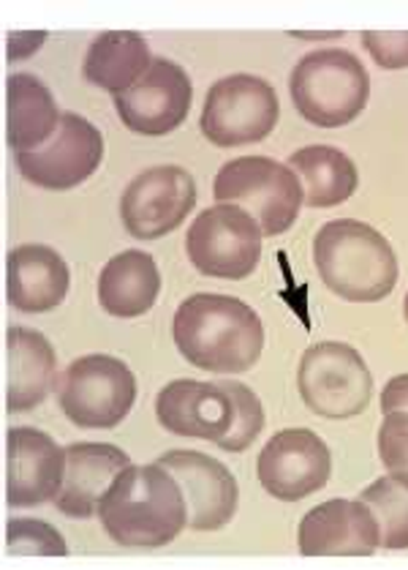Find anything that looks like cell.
<instances>
[{
  "mask_svg": "<svg viewBox=\"0 0 408 570\" xmlns=\"http://www.w3.org/2000/svg\"><path fill=\"white\" fill-rule=\"evenodd\" d=\"M156 417L169 434L216 442L221 451L242 453L265 429V407L237 380H175L156 399Z\"/></svg>",
  "mask_w": 408,
  "mask_h": 570,
  "instance_id": "1",
  "label": "cell"
},
{
  "mask_svg": "<svg viewBox=\"0 0 408 570\" xmlns=\"http://www.w3.org/2000/svg\"><path fill=\"white\" fill-rule=\"evenodd\" d=\"M172 336L180 355L207 374H246L265 350V325L256 308L231 295L199 293L175 312Z\"/></svg>",
  "mask_w": 408,
  "mask_h": 570,
  "instance_id": "2",
  "label": "cell"
},
{
  "mask_svg": "<svg viewBox=\"0 0 408 570\" xmlns=\"http://www.w3.org/2000/svg\"><path fill=\"white\" fill-rule=\"evenodd\" d=\"M103 532L126 549H161L188 527L178 478L163 464H128L99 502Z\"/></svg>",
  "mask_w": 408,
  "mask_h": 570,
  "instance_id": "3",
  "label": "cell"
},
{
  "mask_svg": "<svg viewBox=\"0 0 408 570\" xmlns=\"http://www.w3.org/2000/svg\"><path fill=\"white\" fill-rule=\"evenodd\" d=\"M314 265L325 287L349 303H379L398 284L392 244L357 218H332L316 233Z\"/></svg>",
  "mask_w": 408,
  "mask_h": 570,
  "instance_id": "4",
  "label": "cell"
},
{
  "mask_svg": "<svg viewBox=\"0 0 408 570\" xmlns=\"http://www.w3.org/2000/svg\"><path fill=\"white\" fill-rule=\"evenodd\" d=\"M289 94L297 112L319 129H340L365 112L370 77L355 52L340 47L308 52L291 69Z\"/></svg>",
  "mask_w": 408,
  "mask_h": 570,
  "instance_id": "5",
  "label": "cell"
},
{
  "mask_svg": "<svg viewBox=\"0 0 408 570\" xmlns=\"http://www.w3.org/2000/svg\"><path fill=\"white\" fill-rule=\"evenodd\" d=\"M212 197L218 205H237L251 214L267 238L295 227L300 208L306 205L300 178L286 164L267 156H242L223 164L212 184Z\"/></svg>",
  "mask_w": 408,
  "mask_h": 570,
  "instance_id": "6",
  "label": "cell"
},
{
  "mask_svg": "<svg viewBox=\"0 0 408 570\" xmlns=\"http://www.w3.org/2000/svg\"><path fill=\"white\" fill-rule=\"evenodd\" d=\"M63 415L79 429H115L137 402V377L115 355H82L54 382Z\"/></svg>",
  "mask_w": 408,
  "mask_h": 570,
  "instance_id": "7",
  "label": "cell"
},
{
  "mask_svg": "<svg viewBox=\"0 0 408 570\" xmlns=\"http://www.w3.org/2000/svg\"><path fill=\"white\" fill-rule=\"evenodd\" d=\"M297 387L310 412L327 421H349L368 410L374 374L351 344L319 342L302 355Z\"/></svg>",
  "mask_w": 408,
  "mask_h": 570,
  "instance_id": "8",
  "label": "cell"
},
{
  "mask_svg": "<svg viewBox=\"0 0 408 570\" xmlns=\"http://www.w3.org/2000/svg\"><path fill=\"white\" fill-rule=\"evenodd\" d=\"M281 101L270 82L253 75L223 77L207 90L199 129L218 148H240L272 135Z\"/></svg>",
  "mask_w": 408,
  "mask_h": 570,
  "instance_id": "9",
  "label": "cell"
},
{
  "mask_svg": "<svg viewBox=\"0 0 408 570\" xmlns=\"http://www.w3.org/2000/svg\"><path fill=\"white\" fill-rule=\"evenodd\" d=\"M261 227L237 205H212L193 218L186 254L202 276L240 282L261 263Z\"/></svg>",
  "mask_w": 408,
  "mask_h": 570,
  "instance_id": "10",
  "label": "cell"
},
{
  "mask_svg": "<svg viewBox=\"0 0 408 570\" xmlns=\"http://www.w3.org/2000/svg\"><path fill=\"white\" fill-rule=\"evenodd\" d=\"M197 205V184L191 173L175 164H161L139 173L120 199V218L131 238L158 240L175 233Z\"/></svg>",
  "mask_w": 408,
  "mask_h": 570,
  "instance_id": "11",
  "label": "cell"
},
{
  "mask_svg": "<svg viewBox=\"0 0 408 570\" xmlns=\"http://www.w3.org/2000/svg\"><path fill=\"white\" fill-rule=\"evenodd\" d=\"M256 475L270 497L300 502L327 487L332 475V453L310 429H283L261 448Z\"/></svg>",
  "mask_w": 408,
  "mask_h": 570,
  "instance_id": "12",
  "label": "cell"
},
{
  "mask_svg": "<svg viewBox=\"0 0 408 570\" xmlns=\"http://www.w3.org/2000/svg\"><path fill=\"white\" fill-rule=\"evenodd\" d=\"M101 159L103 135L77 112H63L44 148L14 156L22 178L47 191H69L84 184L101 167Z\"/></svg>",
  "mask_w": 408,
  "mask_h": 570,
  "instance_id": "13",
  "label": "cell"
},
{
  "mask_svg": "<svg viewBox=\"0 0 408 570\" xmlns=\"http://www.w3.org/2000/svg\"><path fill=\"white\" fill-rule=\"evenodd\" d=\"M191 101L193 88L186 69L167 58H156L142 80L115 96V109L120 124L133 135L167 137L186 124Z\"/></svg>",
  "mask_w": 408,
  "mask_h": 570,
  "instance_id": "14",
  "label": "cell"
},
{
  "mask_svg": "<svg viewBox=\"0 0 408 570\" xmlns=\"http://www.w3.org/2000/svg\"><path fill=\"white\" fill-rule=\"evenodd\" d=\"M66 481V448L47 432L14 426L6 434V505L36 508L58 500Z\"/></svg>",
  "mask_w": 408,
  "mask_h": 570,
  "instance_id": "15",
  "label": "cell"
},
{
  "mask_svg": "<svg viewBox=\"0 0 408 570\" xmlns=\"http://www.w3.org/2000/svg\"><path fill=\"white\" fill-rule=\"evenodd\" d=\"M178 478L188 505V527L212 532L227 527L237 513L240 489L229 466L199 451H169L158 459Z\"/></svg>",
  "mask_w": 408,
  "mask_h": 570,
  "instance_id": "16",
  "label": "cell"
},
{
  "mask_svg": "<svg viewBox=\"0 0 408 570\" xmlns=\"http://www.w3.org/2000/svg\"><path fill=\"white\" fill-rule=\"evenodd\" d=\"M306 557H370L381 546L379 521L362 500H335L310 508L297 530Z\"/></svg>",
  "mask_w": 408,
  "mask_h": 570,
  "instance_id": "17",
  "label": "cell"
},
{
  "mask_svg": "<svg viewBox=\"0 0 408 570\" xmlns=\"http://www.w3.org/2000/svg\"><path fill=\"white\" fill-rule=\"evenodd\" d=\"M69 287V265L52 246L22 244L6 257V301L17 312H52L66 301Z\"/></svg>",
  "mask_w": 408,
  "mask_h": 570,
  "instance_id": "18",
  "label": "cell"
},
{
  "mask_svg": "<svg viewBox=\"0 0 408 570\" xmlns=\"http://www.w3.org/2000/svg\"><path fill=\"white\" fill-rule=\"evenodd\" d=\"M131 464L126 451L109 442H74L66 448V481L54 508L69 519L99 517V502L115 478Z\"/></svg>",
  "mask_w": 408,
  "mask_h": 570,
  "instance_id": "19",
  "label": "cell"
},
{
  "mask_svg": "<svg viewBox=\"0 0 408 570\" xmlns=\"http://www.w3.org/2000/svg\"><path fill=\"white\" fill-rule=\"evenodd\" d=\"M58 382V357L44 333L11 325L6 331V410L20 415L39 407Z\"/></svg>",
  "mask_w": 408,
  "mask_h": 570,
  "instance_id": "20",
  "label": "cell"
},
{
  "mask_svg": "<svg viewBox=\"0 0 408 570\" xmlns=\"http://www.w3.org/2000/svg\"><path fill=\"white\" fill-rule=\"evenodd\" d=\"M60 118L52 90L28 71H14L6 80V142L14 156L44 148L58 131Z\"/></svg>",
  "mask_w": 408,
  "mask_h": 570,
  "instance_id": "21",
  "label": "cell"
},
{
  "mask_svg": "<svg viewBox=\"0 0 408 570\" xmlns=\"http://www.w3.org/2000/svg\"><path fill=\"white\" fill-rule=\"evenodd\" d=\"M158 293H161V271L156 259L139 248L115 254L99 273V303L112 317H142L156 306Z\"/></svg>",
  "mask_w": 408,
  "mask_h": 570,
  "instance_id": "22",
  "label": "cell"
},
{
  "mask_svg": "<svg viewBox=\"0 0 408 570\" xmlns=\"http://www.w3.org/2000/svg\"><path fill=\"white\" fill-rule=\"evenodd\" d=\"M150 47L137 30H103L84 55V80L107 94L120 96L148 75Z\"/></svg>",
  "mask_w": 408,
  "mask_h": 570,
  "instance_id": "23",
  "label": "cell"
},
{
  "mask_svg": "<svg viewBox=\"0 0 408 570\" xmlns=\"http://www.w3.org/2000/svg\"><path fill=\"white\" fill-rule=\"evenodd\" d=\"M286 167L300 178L308 208H335L355 197L359 186L357 164L332 145H308L295 150Z\"/></svg>",
  "mask_w": 408,
  "mask_h": 570,
  "instance_id": "24",
  "label": "cell"
},
{
  "mask_svg": "<svg viewBox=\"0 0 408 570\" xmlns=\"http://www.w3.org/2000/svg\"><path fill=\"white\" fill-rule=\"evenodd\" d=\"M359 500L374 511L379 521L381 549L404 551L408 549V487L398 478L384 475L376 478L368 489L359 494Z\"/></svg>",
  "mask_w": 408,
  "mask_h": 570,
  "instance_id": "25",
  "label": "cell"
},
{
  "mask_svg": "<svg viewBox=\"0 0 408 570\" xmlns=\"http://www.w3.org/2000/svg\"><path fill=\"white\" fill-rule=\"evenodd\" d=\"M6 549H9V554H69L63 535L47 521L33 519H11L6 524Z\"/></svg>",
  "mask_w": 408,
  "mask_h": 570,
  "instance_id": "26",
  "label": "cell"
},
{
  "mask_svg": "<svg viewBox=\"0 0 408 570\" xmlns=\"http://www.w3.org/2000/svg\"><path fill=\"white\" fill-rule=\"evenodd\" d=\"M379 456L392 478L408 487V412H389L379 426Z\"/></svg>",
  "mask_w": 408,
  "mask_h": 570,
  "instance_id": "27",
  "label": "cell"
},
{
  "mask_svg": "<svg viewBox=\"0 0 408 570\" xmlns=\"http://www.w3.org/2000/svg\"><path fill=\"white\" fill-rule=\"evenodd\" d=\"M362 45L381 69H408V30H365Z\"/></svg>",
  "mask_w": 408,
  "mask_h": 570,
  "instance_id": "28",
  "label": "cell"
},
{
  "mask_svg": "<svg viewBox=\"0 0 408 570\" xmlns=\"http://www.w3.org/2000/svg\"><path fill=\"white\" fill-rule=\"evenodd\" d=\"M381 412H408V374H398L384 385L381 393Z\"/></svg>",
  "mask_w": 408,
  "mask_h": 570,
  "instance_id": "29",
  "label": "cell"
},
{
  "mask_svg": "<svg viewBox=\"0 0 408 570\" xmlns=\"http://www.w3.org/2000/svg\"><path fill=\"white\" fill-rule=\"evenodd\" d=\"M404 314H406V323H408V293H406V303H404Z\"/></svg>",
  "mask_w": 408,
  "mask_h": 570,
  "instance_id": "30",
  "label": "cell"
}]
</instances>
